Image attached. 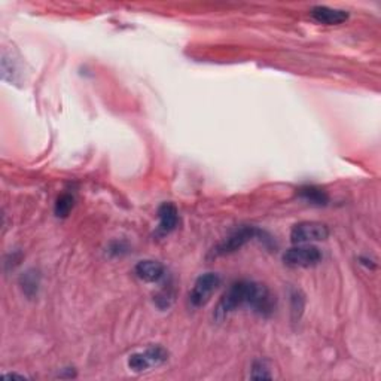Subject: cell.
Here are the masks:
<instances>
[{"mask_svg":"<svg viewBox=\"0 0 381 381\" xmlns=\"http://www.w3.org/2000/svg\"><path fill=\"white\" fill-rule=\"evenodd\" d=\"M265 237H267V234H265L264 231H261L259 228H256V227H243V228L237 229L235 233H233L231 235H229L225 242L218 244L215 249L211 251L210 256H213V258H218V256H224V255H228V253L237 252L238 249H242V247L246 243L255 240V238H259V240H268V238H265Z\"/></svg>","mask_w":381,"mask_h":381,"instance_id":"cell-2","label":"cell"},{"mask_svg":"<svg viewBox=\"0 0 381 381\" xmlns=\"http://www.w3.org/2000/svg\"><path fill=\"white\" fill-rule=\"evenodd\" d=\"M36 274L38 273H34L33 270H30L21 277V286L24 289V294L27 297H33L38 292L39 279H38Z\"/></svg>","mask_w":381,"mask_h":381,"instance_id":"cell-12","label":"cell"},{"mask_svg":"<svg viewBox=\"0 0 381 381\" xmlns=\"http://www.w3.org/2000/svg\"><path fill=\"white\" fill-rule=\"evenodd\" d=\"M158 218L159 225L157 228V235L159 237L173 233L177 225H179V211L172 203H164V205L159 206Z\"/></svg>","mask_w":381,"mask_h":381,"instance_id":"cell-7","label":"cell"},{"mask_svg":"<svg viewBox=\"0 0 381 381\" xmlns=\"http://www.w3.org/2000/svg\"><path fill=\"white\" fill-rule=\"evenodd\" d=\"M312 19L314 21H317L319 24H325V25H336V24H343L344 21L349 20V12L343 11V10H334V8L330 6H314L312 12Z\"/></svg>","mask_w":381,"mask_h":381,"instance_id":"cell-9","label":"cell"},{"mask_svg":"<svg viewBox=\"0 0 381 381\" xmlns=\"http://www.w3.org/2000/svg\"><path fill=\"white\" fill-rule=\"evenodd\" d=\"M298 196L316 206H325V205H327V201H330L327 194L322 188H317V186H313V185L303 186V188L298 191Z\"/></svg>","mask_w":381,"mask_h":381,"instance_id":"cell-10","label":"cell"},{"mask_svg":"<svg viewBox=\"0 0 381 381\" xmlns=\"http://www.w3.org/2000/svg\"><path fill=\"white\" fill-rule=\"evenodd\" d=\"M251 377H252L253 380H270V378H271L270 369L267 368V365H265V362L258 360V362H255V363H253Z\"/></svg>","mask_w":381,"mask_h":381,"instance_id":"cell-13","label":"cell"},{"mask_svg":"<svg viewBox=\"0 0 381 381\" xmlns=\"http://www.w3.org/2000/svg\"><path fill=\"white\" fill-rule=\"evenodd\" d=\"M322 261V252L314 246L298 244L286 251L283 255V262L294 268H307Z\"/></svg>","mask_w":381,"mask_h":381,"instance_id":"cell-4","label":"cell"},{"mask_svg":"<svg viewBox=\"0 0 381 381\" xmlns=\"http://www.w3.org/2000/svg\"><path fill=\"white\" fill-rule=\"evenodd\" d=\"M75 206V197L72 194H63V196L58 197L56 203V216L57 218H67L70 211H72Z\"/></svg>","mask_w":381,"mask_h":381,"instance_id":"cell-11","label":"cell"},{"mask_svg":"<svg viewBox=\"0 0 381 381\" xmlns=\"http://www.w3.org/2000/svg\"><path fill=\"white\" fill-rule=\"evenodd\" d=\"M168 359V351L161 345H154L145 351L135 353L128 358V367L135 372H143L152 367H159Z\"/></svg>","mask_w":381,"mask_h":381,"instance_id":"cell-5","label":"cell"},{"mask_svg":"<svg viewBox=\"0 0 381 381\" xmlns=\"http://www.w3.org/2000/svg\"><path fill=\"white\" fill-rule=\"evenodd\" d=\"M274 297L264 285L252 280H238L220 298L215 317L222 321L229 313L242 307H251L261 316H270L274 312Z\"/></svg>","mask_w":381,"mask_h":381,"instance_id":"cell-1","label":"cell"},{"mask_svg":"<svg viewBox=\"0 0 381 381\" xmlns=\"http://www.w3.org/2000/svg\"><path fill=\"white\" fill-rule=\"evenodd\" d=\"M330 235V229L322 222H299L290 231V240L294 244H305L310 242H322Z\"/></svg>","mask_w":381,"mask_h":381,"instance_id":"cell-6","label":"cell"},{"mask_svg":"<svg viewBox=\"0 0 381 381\" xmlns=\"http://www.w3.org/2000/svg\"><path fill=\"white\" fill-rule=\"evenodd\" d=\"M219 285H220V277L216 273L201 274V276L196 280V283H194V286L189 292V304L194 308L205 307Z\"/></svg>","mask_w":381,"mask_h":381,"instance_id":"cell-3","label":"cell"},{"mask_svg":"<svg viewBox=\"0 0 381 381\" xmlns=\"http://www.w3.org/2000/svg\"><path fill=\"white\" fill-rule=\"evenodd\" d=\"M136 276L146 283H159L165 277V268L161 262L154 259H143L137 262L135 268Z\"/></svg>","mask_w":381,"mask_h":381,"instance_id":"cell-8","label":"cell"}]
</instances>
